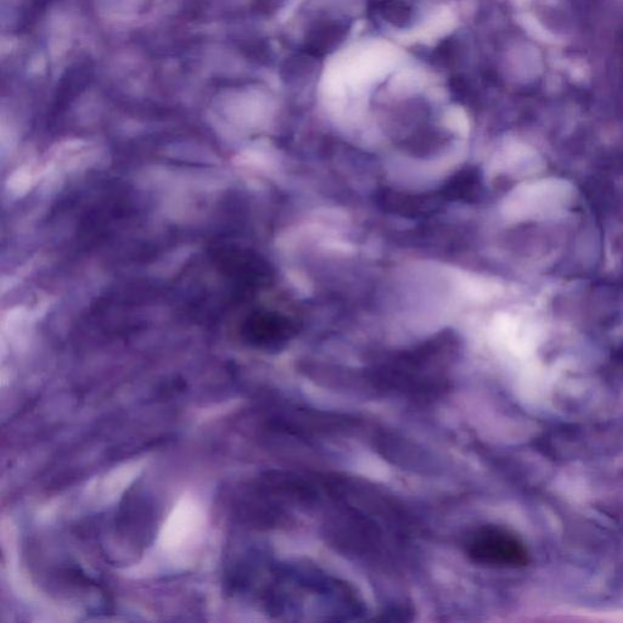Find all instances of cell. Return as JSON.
Instances as JSON below:
<instances>
[{
	"label": "cell",
	"mask_w": 623,
	"mask_h": 623,
	"mask_svg": "<svg viewBox=\"0 0 623 623\" xmlns=\"http://www.w3.org/2000/svg\"><path fill=\"white\" fill-rule=\"evenodd\" d=\"M48 2H50V0H36V5H38V7H43V5H46Z\"/></svg>",
	"instance_id": "3"
},
{
	"label": "cell",
	"mask_w": 623,
	"mask_h": 623,
	"mask_svg": "<svg viewBox=\"0 0 623 623\" xmlns=\"http://www.w3.org/2000/svg\"><path fill=\"white\" fill-rule=\"evenodd\" d=\"M201 523L199 509L194 504L184 503L171 516L165 527L164 544L170 548H179L190 540L198 531Z\"/></svg>",
	"instance_id": "2"
},
{
	"label": "cell",
	"mask_w": 623,
	"mask_h": 623,
	"mask_svg": "<svg viewBox=\"0 0 623 623\" xmlns=\"http://www.w3.org/2000/svg\"><path fill=\"white\" fill-rule=\"evenodd\" d=\"M467 553L474 563L491 568H523L530 561L524 542L514 532L495 525L475 531L467 544Z\"/></svg>",
	"instance_id": "1"
}]
</instances>
